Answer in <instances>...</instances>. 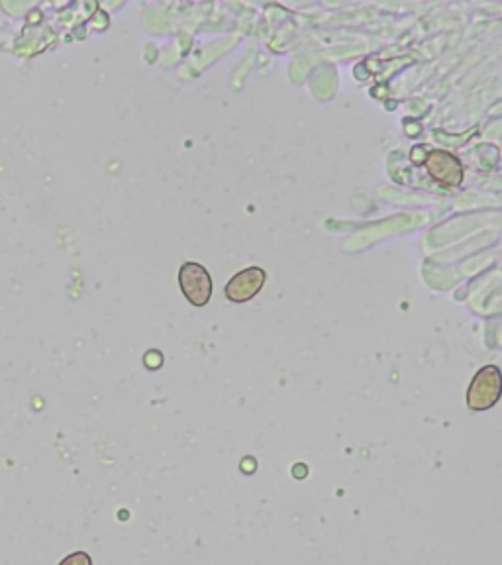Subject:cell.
Listing matches in <instances>:
<instances>
[{
    "label": "cell",
    "instance_id": "obj_2",
    "mask_svg": "<svg viewBox=\"0 0 502 565\" xmlns=\"http://www.w3.org/2000/svg\"><path fill=\"white\" fill-rule=\"evenodd\" d=\"M179 285L185 295V299L193 307H204L208 305L212 297V279L206 267L195 261H187L179 269Z\"/></svg>",
    "mask_w": 502,
    "mask_h": 565
},
{
    "label": "cell",
    "instance_id": "obj_4",
    "mask_svg": "<svg viewBox=\"0 0 502 565\" xmlns=\"http://www.w3.org/2000/svg\"><path fill=\"white\" fill-rule=\"evenodd\" d=\"M267 273L261 267H246L244 271L236 273L226 285V297L232 303H246L253 299L265 285Z\"/></svg>",
    "mask_w": 502,
    "mask_h": 565
},
{
    "label": "cell",
    "instance_id": "obj_1",
    "mask_svg": "<svg viewBox=\"0 0 502 565\" xmlns=\"http://www.w3.org/2000/svg\"><path fill=\"white\" fill-rule=\"evenodd\" d=\"M501 393V369L497 365H485L475 373L467 389V407L475 412L489 411L499 403Z\"/></svg>",
    "mask_w": 502,
    "mask_h": 565
},
{
    "label": "cell",
    "instance_id": "obj_3",
    "mask_svg": "<svg viewBox=\"0 0 502 565\" xmlns=\"http://www.w3.org/2000/svg\"><path fill=\"white\" fill-rule=\"evenodd\" d=\"M426 171L442 187H459L463 181V165L455 155L446 150H434L426 157Z\"/></svg>",
    "mask_w": 502,
    "mask_h": 565
},
{
    "label": "cell",
    "instance_id": "obj_5",
    "mask_svg": "<svg viewBox=\"0 0 502 565\" xmlns=\"http://www.w3.org/2000/svg\"><path fill=\"white\" fill-rule=\"evenodd\" d=\"M59 565H93V558L87 552L79 550V552H73L67 558H63Z\"/></svg>",
    "mask_w": 502,
    "mask_h": 565
}]
</instances>
